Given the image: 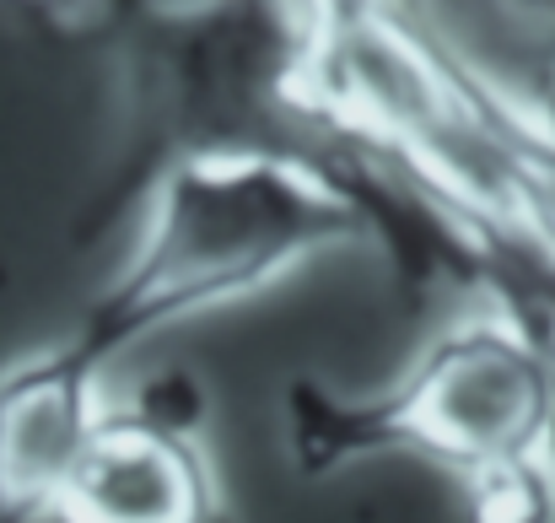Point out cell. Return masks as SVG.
<instances>
[{
    "instance_id": "cell-1",
    "label": "cell",
    "mask_w": 555,
    "mask_h": 523,
    "mask_svg": "<svg viewBox=\"0 0 555 523\" xmlns=\"http://www.w3.org/2000/svg\"><path fill=\"white\" fill-rule=\"evenodd\" d=\"M65 513L76 523H189L194 486L184 464L146 432L87 437L65 481Z\"/></svg>"
},
{
    "instance_id": "cell-2",
    "label": "cell",
    "mask_w": 555,
    "mask_h": 523,
    "mask_svg": "<svg viewBox=\"0 0 555 523\" xmlns=\"http://www.w3.org/2000/svg\"><path fill=\"white\" fill-rule=\"evenodd\" d=\"M81 405L60 378H22L0 388V508H33L65 492L81 459Z\"/></svg>"
}]
</instances>
